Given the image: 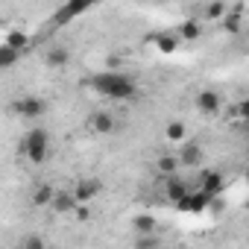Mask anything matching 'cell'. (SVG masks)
Returning <instances> with one entry per match:
<instances>
[{
  "label": "cell",
  "mask_w": 249,
  "mask_h": 249,
  "mask_svg": "<svg viewBox=\"0 0 249 249\" xmlns=\"http://www.w3.org/2000/svg\"><path fill=\"white\" fill-rule=\"evenodd\" d=\"M153 44H156V50H159V53L170 56V53H176V50H179L182 38H179V33H161V36H156V38H153Z\"/></svg>",
  "instance_id": "cell-14"
},
{
  "label": "cell",
  "mask_w": 249,
  "mask_h": 249,
  "mask_svg": "<svg viewBox=\"0 0 249 249\" xmlns=\"http://www.w3.org/2000/svg\"><path fill=\"white\" fill-rule=\"evenodd\" d=\"M220 24H223L226 33H240V27H243V6H229L226 18Z\"/></svg>",
  "instance_id": "cell-16"
},
{
  "label": "cell",
  "mask_w": 249,
  "mask_h": 249,
  "mask_svg": "<svg viewBox=\"0 0 249 249\" xmlns=\"http://www.w3.org/2000/svg\"><path fill=\"white\" fill-rule=\"evenodd\" d=\"M194 108H196L199 114H205V117H217L226 106H223L220 91H214V88H202V91H196V97H194Z\"/></svg>",
  "instance_id": "cell-6"
},
{
  "label": "cell",
  "mask_w": 249,
  "mask_h": 249,
  "mask_svg": "<svg viewBox=\"0 0 249 249\" xmlns=\"http://www.w3.org/2000/svg\"><path fill=\"white\" fill-rule=\"evenodd\" d=\"M21 156L30 161V164H44L50 159V132L44 126H36L24 135L21 141Z\"/></svg>",
  "instance_id": "cell-2"
},
{
  "label": "cell",
  "mask_w": 249,
  "mask_h": 249,
  "mask_svg": "<svg viewBox=\"0 0 249 249\" xmlns=\"http://www.w3.org/2000/svg\"><path fill=\"white\" fill-rule=\"evenodd\" d=\"M88 88L111 103H126V100H135L138 97V82L123 73V71H103V73H94L88 79Z\"/></svg>",
  "instance_id": "cell-1"
},
{
  "label": "cell",
  "mask_w": 249,
  "mask_h": 249,
  "mask_svg": "<svg viewBox=\"0 0 249 249\" xmlns=\"http://www.w3.org/2000/svg\"><path fill=\"white\" fill-rule=\"evenodd\" d=\"M68 62H71V50H68V47H59V44H56V47H50V50L44 53V65H47V68H65Z\"/></svg>",
  "instance_id": "cell-15"
},
{
  "label": "cell",
  "mask_w": 249,
  "mask_h": 249,
  "mask_svg": "<svg viewBox=\"0 0 249 249\" xmlns=\"http://www.w3.org/2000/svg\"><path fill=\"white\" fill-rule=\"evenodd\" d=\"M97 3V0H68V3H62L53 15V27H68L71 21H76L82 12H88L91 6Z\"/></svg>",
  "instance_id": "cell-5"
},
{
  "label": "cell",
  "mask_w": 249,
  "mask_h": 249,
  "mask_svg": "<svg viewBox=\"0 0 249 249\" xmlns=\"http://www.w3.org/2000/svg\"><path fill=\"white\" fill-rule=\"evenodd\" d=\"M179 167H182V161H179V156H176V153L159 156V161H156V170H159L161 176H173V173H176Z\"/></svg>",
  "instance_id": "cell-17"
},
{
  "label": "cell",
  "mask_w": 249,
  "mask_h": 249,
  "mask_svg": "<svg viewBox=\"0 0 249 249\" xmlns=\"http://www.w3.org/2000/svg\"><path fill=\"white\" fill-rule=\"evenodd\" d=\"M15 114L18 117H24V120H38V117H44L47 114V100L44 97H38V94H27V97H21V100H15Z\"/></svg>",
  "instance_id": "cell-3"
},
{
  "label": "cell",
  "mask_w": 249,
  "mask_h": 249,
  "mask_svg": "<svg viewBox=\"0 0 249 249\" xmlns=\"http://www.w3.org/2000/svg\"><path fill=\"white\" fill-rule=\"evenodd\" d=\"M208 202H211V196H208L205 191H199V194L188 191V196L179 202V208H182V211H191V214H199V211H205V208H208Z\"/></svg>",
  "instance_id": "cell-12"
},
{
  "label": "cell",
  "mask_w": 249,
  "mask_h": 249,
  "mask_svg": "<svg viewBox=\"0 0 249 249\" xmlns=\"http://www.w3.org/2000/svg\"><path fill=\"white\" fill-rule=\"evenodd\" d=\"M164 141L167 144H185L188 141V123H182V120L164 123Z\"/></svg>",
  "instance_id": "cell-13"
},
{
  "label": "cell",
  "mask_w": 249,
  "mask_h": 249,
  "mask_svg": "<svg viewBox=\"0 0 249 249\" xmlns=\"http://www.w3.org/2000/svg\"><path fill=\"white\" fill-rule=\"evenodd\" d=\"M18 56H21V50L3 41V47H0V68H12L18 62Z\"/></svg>",
  "instance_id": "cell-21"
},
{
  "label": "cell",
  "mask_w": 249,
  "mask_h": 249,
  "mask_svg": "<svg viewBox=\"0 0 249 249\" xmlns=\"http://www.w3.org/2000/svg\"><path fill=\"white\" fill-rule=\"evenodd\" d=\"M6 44H12V47H18L21 53L30 47V36L24 33V30H12V33H6Z\"/></svg>",
  "instance_id": "cell-22"
},
{
  "label": "cell",
  "mask_w": 249,
  "mask_h": 249,
  "mask_svg": "<svg viewBox=\"0 0 249 249\" xmlns=\"http://www.w3.org/2000/svg\"><path fill=\"white\" fill-rule=\"evenodd\" d=\"M237 111H240V129H246V132H249V97L237 103Z\"/></svg>",
  "instance_id": "cell-24"
},
{
  "label": "cell",
  "mask_w": 249,
  "mask_h": 249,
  "mask_svg": "<svg viewBox=\"0 0 249 249\" xmlns=\"http://www.w3.org/2000/svg\"><path fill=\"white\" fill-rule=\"evenodd\" d=\"M188 191H191L188 182L179 179L176 173H173V176H164V199H167V202H176V205H179V202L188 196Z\"/></svg>",
  "instance_id": "cell-9"
},
{
  "label": "cell",
  "mask_w": 249,
  "mask_h": 249,
  "mask_svg": "<svg viewBox=\"0 0 249 249\" xmlns=\"http://www.w3.org/2000/svg\"><path fill=\"white\" fill-rule=\"evenodd\" d=\"M132 226H135L141 234H147V231H156V217H150V214H138V217L132 220Z\"/></svg>",
  "instance_id": "cell-23"
},
{
  "label": "cell",
  "mask_w": 249,
  "mask_h": 249,
  "mask_svg": "<svg viewBox=\"0 0 249 249\" xmlns=\"http://www.w3.org/2000/svg\"><path fill=\"white\" fill-rule=\"evenodd\" d=\"M53 196H56V191H53L50 185H38V188L33 191V196H30V202H33L36 208H50V202H53Z\"/></svg>",
  "instance_id": "cell-18"
},
{
  "label": "cell",
  "mask_w": 249,
  "mask_h": 249,
  "mask_svg": "<svg viewBox=\"0 0 249 249\" xmlns=\"http://www.w3.org/2000/svg\"><path fill=\"white\" fill-rule=\"evenodd\" d=\"M176 33H179L182 41H196V38H202V24H199L196 18H191V21H185Z\"/></svg>",
  "instance_id": "cell-20"
},
{
  "label": "cell",
  "mask_w": 249,
  "mask_h": 249,
  "mask_svg": "<svg viewBox=\"0 0 249 249\" xmlns=\"http://www.w3.org/2000/svg\"><path fill=\"white\" fill-rule=\"evenodd\" d=\"M76 208H79V202H76L73 191H56V196L50 202V211L53 214H73Z\"/></svg>",
  "instance_id": "cell-10"
},
{
  "label": "cell",
  "mask_w": 249,
  "mask_h": 249,
  "mask_svg": "<svg viewBox=\"0 0 249 249\" xmlns=\"http://www.w3.org/2000/svg\"><path fill=\"white\" fill-rule=\"evenodd\" d=\"M199 179H202V182H199V191H205L208 196H220V191H223V185H226V179H223L220 170H205Z\"/></svg>",
  "instance_id": "cell-11"
},
{
  "label": "cell",
  "mask_w": 249,
  "mask_h": 249,
  "mask_svg": "<svg viewBox=\"0 0 249 249\" xmlns=\"http://www.w3.org/2000/svg\"><path fill=\"white\" fill-rule=\"evenodd\" d=\"M44 246H47V240L44 237H36V234L21 240V249H44Z\"/></svg>",
  "instance_id": "cell-25"
},
{
  "label": "cell",
  "mask_w": 249,
  "mask_h": 249,
  "mask_svg": "<svg viewBox=\"0 0 249 249\" xmlns=\"http://www.w3.org/2000/svg\"><path fill=\"white\" fill-rule=\"evenodd\" d=\"M71 191H73V196H76L79 205H91L103 194V179H97V176H79L71 185Z\"/></svg>",
  "instance_id": "cell-4"
},
{
  "label": "cell",
  "mask_w": 249,
  "mask_h": 249,
  "mask_svg": "<svg viewBox=\"0 0 249 249\" xmlns=\"http://www.w3.org/2000/svg\"><path fill=\"white\" fill-rule=\"evenodd\" d=\"M176 156H179L182 167H199V164H202V159H205V150H202L196 141H185V144H179Z\"/></svg>",
  "instance_id": "cell-8"
},
{
  "label": "cell",
  "mask_w": 249,
  "mask_h": 249,
  "mask_svg": "<svg viewBox=\"0 0 249 249\" xmlns=\"http://www.w3.org/2000/svg\"><path fill=\"white\" fill-rule=\"evenodd\" d=\"M85 129H88L91 135H114V129H117V120H114V114H111V111H103V108H97V111H91V114H88V120H85Z\"/></svg>",
  "instance_id": "cell-7"
},
{
  "label": "cell",
  "mask_w": 249,
  "mask_h": 249,
  "mask_svg": "<svg viewBox=\"0 0 249 249\" xmlns=\"http://www.w3.org/2000/svg\"><path fill=\"white\" fill-rule=\"evenodd\" d=\"M226 12H229V6L223 3V0H211V3H205V9H202V18L220 24V21L226 18Z\"/></svg>",
  "instance_id": "cell-19"
}]
</instances>
